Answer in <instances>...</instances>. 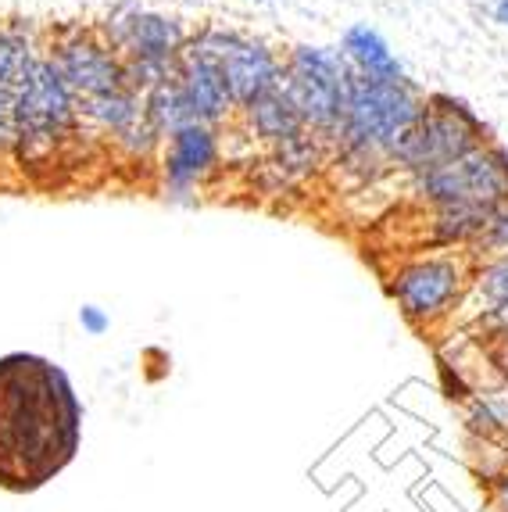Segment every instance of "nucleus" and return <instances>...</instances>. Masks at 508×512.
<instances>
[{"instance_id":"18","label":"nucleus","mask_w":508,"mask_h":512,"mask_svg":"<svg viewBox=\"0 0 508 512\" xmlns=\"http://www.w3.org/2000/svg\"><path fill=\"white\" fill-rule=\"evenodd\" d=\"M483 208H433L430 222V244L441 251L451 248H473L483 233V222H487Z\"/></svg>"},{"instance_id":"1","label":"nucleus","mask_w":508,"mask_h":512,"mask_svg":"<svg viewBox=\"0 0 508 512\" xmlns=\"http://www.w3.org/2000/svg\"><path fill=\"white\" fill-rule=\"evenodd\" d=\"M83 405L58 362L36 351L0 355V487L36 491L76 459Z\"/></svg>"},{"instance_id":"21","label":"nucleus","mask_w":508,"mask_h":512,"mask_svg":"<svg viewBox=\"0 0 508 512\" xmlns=\"http://www.w3.org/2000/svg\"><path fill=\"white\" fill-rule=\"evenodd\" d=\"M473 251H483L487 258L505 255V251H508V201L487 215V222H483V233H480V240L473 244Z\"/></svg>"},{"instance_id":"13","label":"nucleus","mask_w":508,"mask_h":512,"mask_svg":"<svg viewBox=\"0 0 508 512\" xmlns=\"http://www.w3.org/2000/svg\"><path fill=\"white\" fill-rule=\"evenodd\" d=\"M187 40H190V29L183 26V18L140 8L133 29H129L126 47H122V58L179 61V51L187 47Z\"/></svg>"},{"instance_id":"23","label":"nucleus","mask_w":508,"mask_h":512,"mask_svg":"<svg viewBox=\"0 0 508 512\" xmlns=\"http://www.w3.org/2000/svg\"><path fill=\"white\" fill-rule=\"evenodd\" d=\"M480 326H483L487 333H491V337H498V333H508V301L498 308V312H491V316H483V319H480Z\"/></svg>"},{"instance_id":"2","label":"nucleus","mask_w":508,"mask_h":512,"mask_svg":"<svg viewBox=\"0 0 508 512\" xmlns=\"http://www.w3.org/2000/svg\"><path fill=\"white\" fill-rule=\"evenodd\" d=\"M426 108V94L412 79L380 83V79L351 76L348 111L340 126V158L362 176H376L383 165L398 162V151L412 137Z\"/></svg>"},{"instance_id":"15","label":"nucleus","mask_w":508,"mask_h":512,"mask_svg":"<svg viewBox=\"0 0 508 512\" xmlns=\"http://www.w3.org/2000/svg\"><path fill=\"white\" fill-rule=\"evenodd\" d=\"M244 119H247V129H251L254 137L265 140V144L280 147L287 144V140H297L305 137L308 129L305 122H301V115H297V108L290 104L287 90H272V94L258 97L254 104H247L244 108Z\"/></svg>"},{"instance_id":"4","label":"nucleus","mask_w":508,"mask_h":512,"mask_svg":"<svg viewBox=\"0 0 508 512\" xmlns=\"http://www.w3.org/2000/svg\"><path fill=\"white\" fill-rule=\"evenodd\" d=\"M79 97L68 90L54 61L43 54L33 76L18 86L11 97V126H15V151L22 158L33 154H51L61 140L76 129Z\"/></svg>"},{"instance_id":"10","label":"nucleus","mask_w":508,"mask_h":512,"mask_svg":"<svg viewBox=\"0 0 508 512\" xmlns=\"http://www.w3.org/2000/svg\"><path fill=\"white\" fill-rule=\"evenodd\" d=\"M219 126L208 122H190L176 129L161 144V190L169 201H194L201 187L215 169H219Z\"/></svg>"},{"instance_id":"20","label":"nucleus","mask_w":508,"mask_h":512,"mask_svg":"<svg viewBox=\"0 0 508 512\" xmlns=\"http://www.w3.org/2000/svg\"><path fill=\"white\" fill-rule=\"evenodd\" d=\"M469 287H473L476 301H480V319L491 316V312H498V308L508 301V251L505 255L487 258V262L473 273Z\"/></svg>"},{"instance_id":"14","label":"nucleus","mask_w":508,"mask_h":512,"mask_svg":"<svg viewBox=\"0 0 508 512\" xmlns=\"http://www.w3.org/2000/svg\"><path fill=\"white\" fill-rule=\"evenodd\" d=\"M40 58V40H36V29L29 22H22V18L0 22V94L15 97L18 86L33 76Z\"/></svg>"},{"instance_id":"24","label":"nucleus","mask_w":508,"mask_h":512,"mask_svg":"<svg viewBox=\"0 0 508 512\" xmlns=\"http://www.w3.org/2000/svg\"><path fill=\"white\" fill-rule=\"evenodd\" d=\"M15 151V126H11V115H0V154Z\"/></svg>"},{"instance_id":"16","label":"nucleus","mask_w":508,"mask_h":512,"mask_svg":"<svg viewBox=\"0 0 508 512\" xmlns=\"http://www.w3.org/2000/svg\"><path fill=\"white\" fill-rule=\"evenodd\" d=\"M79 115L86 122H94L101 133L119 140L144 119V97L136 94V90H129V86H122V90H111V94L79 101Z\"/></svg>"},{"instance_id":"3","label":"nucleus","mask_w":508,"mask_h":512,"mask_svg":"<svg viewBox=\"0 0 508 512\" xmlns=\"http://www.w3.org/2000/svg\"><path fill=\"white\" fill-rule=\"evenodd\" d=\"M290 104L297 108L308 133L319 140H337L348 111V86H351V65L340 54V47H315V43H297L294 51L283 58Z\"/></svg>"},{"instance_id":"19","label":"nucleus","mask_w":508,"mask_h":512,"mask_svg":"<svg viewBox=\"0 0 508 512\" xmlns=\"http://www.w3.org/2000/svg\"><path fill=\"white\" fill-rule=\"evenodd\" d=\"M315 165H319V137L315 133H305V137L297 140H287V144L276 147V154H272V176H276V183L272 187H294V183H301L305 176H312Z\"/></svg>"},{"instance_id":"6","label":"nucleus","mask_w":508,"mask_h":512,"mask_svg":"<svg viewBox=\"0 0 508 512\" xmlns=\"http://www.w3.org/2000/svg\"><path fill=\"white\" fill-rule=\"evenodd\" d=\"M480 144H487V126L462 97L426 94L423 119L398 151L394 165H401L412 176H423V172L441 169Z\"/></svg>"},{"instance_id":"7","label":"nucleus","mask_w":508,"mask_h":512,"mask_svg":"<svg viewBox=\"0 0 508 512\" xmlns=\"http://www.w3.org/2000/svg\"><path fill=\"white\" fill-rule=\"evenodd\" d=\"M190 47L208 58L219 61L222 79L229 86V97L240 111L247 104H254L258 97L280 90L283 76H287V65L269 43L258 40V36H247L240 29L226 26H201L197 33H190Z\"/></svg>"},{"instance_id":"26","label":"nucleus","mask_w":508,"mask_h":512,"mask_svg":"<svg viewBox=\"0 0 508 512\" xmlns=\"http://www.w3.org/2000/svg\"><path fill=\"white\" fill-rule=\"evenodd\" d=\"M491 15H494V22H498V26H505V29H508V0H498Z\"/></svg>"},{"instance_id":"12","label":"nucleus","mask_w":508,"mask_h":512,"mask_svg":"<svg viewBox=\"0 0 508 512\" xmlns=\"http://www.w3.org/2000/svg\"><path fill=\"white\" fill-rule=\"evenodd\" d=\"M340 54L348 58L351 72L365 79H380V83H405L408 72L398 61V54L390 51L387 36L369 22H355L340 36Z\"/></svg>"},{"instance_id":"27","label":"nucleus","mask_w":508,"mask_h":512,"mask_svg":"<svg viewBox=\"0 0 508 512\" xmlns=\"http://www.w3.org/2000/svg\"><path fill=\"white\" fill-rule=\"evenodd\" d=\"M0 115H11V94H0Z\"/></svg>"},{"instance_id":"29","label":"nucleus","mask_w":508,"mask_h":512,"mask_svg":"<svg viewBox=\"0 0 508 512\" xmlns=\"http://www.w3.org/2000/svg\"><path fill=\"white\" fill-rule=\"evenodd\" d=\"M254 4H265V0H254Z\"/></svg>"},{"instance_id":"22","label":"nucleus","mask_w":508,"mask_h":512,"mask_svg":"<svg viewBox=\"0 0 508 512\" xmlns=\"http://www.w3.org/2000/svg\"><path fill=\"white\" fill-rule=\"evenodd\" d=\"M79 326H83V333H90V337H104L108 326H111V319L101 305H83L79 308Z\"/></svg>"},{"instance_id":"9","label":"nucleus","mask_w":508,"mask_h":512,"mask_svg":"<svg viewBox=\"0 0 508 512\" xmlns=\"http://www.w3.org/2000/svg\"><path fill=\"white\" fill-rule=\"evenodd\" d=\"M47 58L54 61V69L61 72V79L79 101H90V97L111 94V90L126 86V58L119 51H111L97 29H61L47 47Z\"/></svg>"},{"instance_id":"25","label":"nucleus","mask_w":508,"mask_h":512,"mask_svg":"<svg viewBox=\"0 0 508 512\" xmlns=\"http://www.w3.org/2000/svg\"><path fill=\"white\" fill-rule=\"evenodd\" d=\"M494 362H498V369L508 376V333H498V337H494Z\"/></svg>"},{"instance_id":"17","label":"nucleus","mask_w":508,"mask_h":512,"mask_svg":"<svg viewBox=\"0 0 508 512\" xmlns=\"http://www.w3.org/2000/svg\"><path fill=\"white\" fill-rule=\"evenodd\" d=\"M144 119L151 122V129L158 133L161 140L169 137V133H176V129L197 122L176 76L165 79L161 86H154V90H147V94H144Z\"/></svg>"},{"instance_id":"8","label":"nucleus","mask_w":508,"mask_h":512,"mask_svg":"<svg viewBox=\"0 0 508 512\" xmlns=\"http://www.w3.org/2000/svg\"><path fill=\"white\" fill-rule=\"evenodd\" d=\"M469 262L462 255H423L398 265L387 280V294L401 316L415 326H433L448 319L469 291Z\"/></svg>"},{"instance_id":"11","label":"nucleus","mask_w":508,"mask_h":512,"mask_svg":"<svg viewBox=\"0 0 508 512\" xmlns=\"http://www.w3.org/2000/svg\"><path fill=\"white\" fill-rule=\"evenodd\" d=\"M176 79L183 86V97H187L190 111H194L197 122H208V126H219L226 122L237 104L229 97V86L222 79V69L219 61L208 58V54L194 51V47H183L179 51V61H176Z\"/></svg>"},{"instance_id":"5","label":"nucleus","mask_w":508,"mask_h":512,"mask_svg":"<svg viewBox=\"0 0 508 512\" xmlns=\"http://www.w3.org/2000/svg\"><path fill=\"white\" fill-rule=\"evenodd\" d=\"M415 194L430 208H483L494 212L508 201V147L480 144L455 162L412 176Z\"/></svg>"},{"instance_id":"28","label":"nucleus","mask_w":508,"mask_h":512,"mask_svg":"<svg viewBox=\"0 0 508 512\" xmlns=\"http://www.w3.org/2000/svg\"><path fill=\"white\" fill-rule=\"evenodd\" d=\"M505 502H508V480H505Z\"/></svg>"}]
</instances>
